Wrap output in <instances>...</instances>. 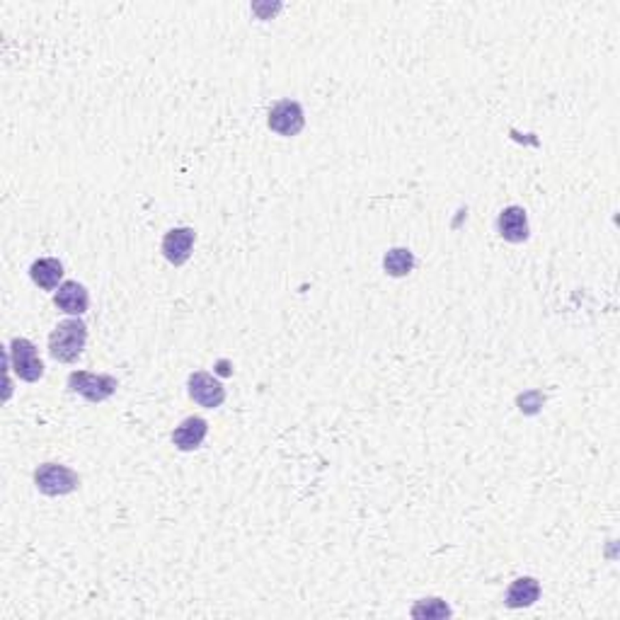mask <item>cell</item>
I'll use <instances>...</instances> for the list:
<instances>
[{"instance_id":"1","label":"cell","mask_w":620,"mask_h":620,"mask_svg":"<svg viewBox=\"0 0 620 620\" xmlns=\"http://www.w3.org/2000/svg\"><path fill=\"white\" fill-rule=\"evenodd\" d=\"M87 342V325L80 318H69L59 322L49 335V354L56 362L73 363L83 354Z\"/></svg>"},{"instance_id":"2","label":"cell","mask_w":620,"mask_h":620,"mask_svg":"<svg viewBox=\"0 0 620 620\" xmlns=\"http://www.w3.org/2000/svg\"><path fill=\"white\" fill-rule=\"evenodd\" d=\"M35 485L37 490L46 494V497H63L70 492L78 490L80 477L76 470H70L69 465L61 463H42L35 470Z\"/></svg>"},{"instance_id":"3","label":"cell","mask_w":620,"mask_h":620,"mask_svg":"<svg viewBox=\"0 0 620 620\" xmlns=\"http://www.w3.org/2000/svg\"><path fill=\"white\" fill-rule=\"evenodd\" d=\"M69 388L87 403H104L117 393V379L110 373H90V371H76L69 376Z\"/></svg>"},{"instance_id":"4","label":"cell","mask_w":620,"mask_h":620,"mask_svg":"<svg viewBox=\"0 0 620 620\" xmlns=\"http://www.w3.org/2000/svg\"><path fill=\"white\" fill-rule=\"evenodd\" d=\"M8 362L12 371L18 373V379L27 380V383H37L44 376V363L37 354V347L25 337H15L10 342Z\"/></svg>"},{"instance_id":"5","label":"cell","mask_w":620,"mask_h":620,"mask_svg":"<svg viewBox=\"0 0 620 620\" xmlns=\"http://www.w3.org/2000/svg\"><path fill=\"white\" fill-rule=\"evenodd\" d=\"M267 124L269 129L279 134V136H298L303 126H306V114H303V107L296 100H281L269 110Z\"/></svg>"},{"instance_id":"6","label":"cell","mask_w":620,"mask_h":620,"mask_svg":"<svg viewBox=\"0 0 620 620\" xmlns=\"http://www.w3.org/2000/svg\"><path fill=\"white\" fill-rule=\"evenodd\" d=\"M190 388V397L201 407L216 410L225 403V388L218 379H214L207 371H194L187 380Z\"/></svg>"},{"instance_id":"7","label":"cell","mask_w":620,"mask_h":620,"mask_svg":"<svg viewBox=\"0 0 620 620\" xmlns=\"http://www.w3.org/2000/svg\"><path fill=\"white\" fill-rule=\"evenodd\" d=\"M194 238H197L194 228H173V231H167L163 238V245H160L163 257L175 267H182L192 257Z\"/></svg>"},{"instance_id":"8","label":"cell","mask_w":620,"mask_h":620,"mask_svg":"<svg viewBox=\"0 0 620 620\" xmlns=\"http://www.w3.org/2000/svg\"><path fill=\"white\" fill-rule=\"evenodd\" d=\"M497 231L507 242L528 241V218L521 207H507L497 218Z\"/></svg>"},{"instance_id":"9","label":"cell","mask_w":620,"mask_h":620,"mask_svg":"<svg viewBox=\"0 0 620 620\" xmlns=\"http://www.w3.org/2000/svg\"><path fill=\"white\" fill-rule=\"evenodd\" d=\"M208 434V424L204 417H187L180 427H175L173 444L180 451H197Z\"/></svg>"},{"instance_id":"10","label":"cell","mask_w":620,"mask_h":620,"mask_svg":"<svg viewBox=\"0 0 620 620\" xmlns=\"http://www.w3.org/2000/svg\"><path fill=\"white\" fill-rule=\"evenodd\" d=\"M53 303L59 306L63 313L69 315H83L90 306V296H87V289L78 281H63L59 286V291L53 296Z\"/></svg>"},{"instance_id":"11","label":"cell","mask_w":620,"mask_h":620,"mask_svg":"<svg viewBox=\"0 0 620 620\" xmlns=\"http://www.w3.org/2000/svg\"><path fill=\"white\" fill-rule=\"evenodd\" d=\"M541 599V584L534 577H518L511 582V586L504 594V603L509 608H528Z\"/></svg>"},{"instance_id":"12","label":"cell","mask_w":620,"mask_h":620,"mask_svg":"<svg viewBox=\"0 0 620 620\" xmlns=\"http://www.w3.org/2000/svg\"><path fill=\"white\" fill-rule=\"evenodd\" d=\"M29 276L39 289L53 291V289H59L61 279H63V265L56 257L37 259L35 265L29 267Z\"/></svg>"},{"instance_id":"13","label":"cell","mask_w":620,"mask_h":620,"mask_svg":"<svg viewBox=\"0 0 620 620\" xmlns=\"http://www.w3.org/2000/svg\"><path fill=\"white\" fill-rule=\"evenodd\" d=\"M383 267L390 276H407L414 269V255L405 248H393L386 252Z\"/></svg>"},{"instance_id":"14","label":"cell","mask_w":620,"mask_h":620,"mask_svg":"<svg viewBox=\"0 0 620 620\" xmlns=\"http://www.w3.org/2000/svg\"><path fill=\"white\" fill-rule=\"evenodd\" d=\"M451 616V608L441 599H424L412 608V618H444Z\"/></svg>"}]
</instances>
